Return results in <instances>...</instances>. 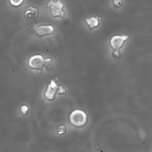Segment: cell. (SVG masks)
Here are the masks:
<instances>
[{
	"label": "cell",
	"instance_id": "cell-13",
	"mask_svg": "<svg viewBox=\"0 0 152 152\" xmlns=\"http://www.w3.org/2000/svg\"><path fill=\"white\" fill-rule=\"evenodd\" d=\"M20 110L23 115H27L28 112V107L26 104L22 105L20 107Z\"/></svg>",
	"mask_w": 152,
	"mask_h": 152
},
{
	"label": "cell",
	"instance_id": "cell-9",
	"mask_svg": "<svg viewBox=\"0 0 152 152\" xmlns=\"http://www.w3.org/2000/svg\"><path fill=\"white\" fill-rule=\"evenodd\" d=\"M53 59L51 58H48L45 59L44 68L47 70H50L53 68Z\"/></svg>",
	"mask_w": 152,
	"mask_h": 152
},
{
	"label": "cell",
	"instance_id": "cell-14",
	"mask_svg": "<svg viewBox=\"0 0 152 152\" xmlns=\"http://www.w3.org/2000/svg\"><path fill=\"white\" fill-rule=\"evenodd\" d=\"M65 93H66V90L62 86H59L58 87V94H65Z\"/></svg>",
	"mask_w": 152,
	"mask_h": 152
},
{
	"label": "cell",
	"instance_id": "cell-2",
	"mask_svg": "<svg viewBox=\"0 0 152 152\" xmlns=\"http://www.w3.org/2000/svg\"><path fill=\"white\" fill-rule=\"evenodd\" d=\"M70 123L74 126L81 127L86 125L87 121V115L84 111L77 109L72 111L69 117Z\"/></svg>",
	"mask_w": 152,
	"mask_h": 152
},
{
	"label": "cell",
	"instance_id": "cell-12",
	"mask_svg": "<svg viewBox=\"0 0 152 152\" xmlns=\"http://www.w3.org/2000/svg\"><path fill=\"white\" fill-rule=\"evenodd\" d=\"M112 4L115 8H119L123 4V0H112Z\"/></svg>",
	"mask_w": 152,
	"mask_h": 152
},
{
	"label": "cell",
	"instance_id": "cell-11",
	"mask_svg": "<svg viewBox=\"0 0 152 152\" xmlns=\"http://www.w3.org/2000/svg\"><path fill=\"white\" fill-rule=\"evenodd\" d=\"M24 0H10V4L13 7H19L20 6L23 2Z\"/></svg>",
	"mask_w": 152,
	"mask_h": 152
},
{
	"label": "cell",
	"instance_id": "cell-6",
	"mask_svg": "<svg viewBox=\"0 0 152 152\" xmlns=\"http://www.w3.org/2000/svg\"><path fill=\"white\" fill-rule=\"evenodd\" d=\"M58 87L59 86L56 84V82L54 80H50V82L49 83L45 93V96L46 99L48 100H53L55 99L56 94L58 93Z\"/></svg>",
	"mask_w": 152,
	"mask_h": 152
},
{
	"label": "cell",
	"instance_id": "cell-8",
	"mask_svg": "<svg viewBox=\"0 0 152 152\" xmlns=\"http://www.w3.org/2000/svg\"><path fill=\"white\" fill-rule=\"evenodd\" d=\"M86 22L90 28V29H93L99 26V19L96 17H90L86 19Z\"/></svg>",
	"mask_w": 152,
	"mask_h": 152
},
{
	"label": "cell",
	"instance_id": "cell-3",
	"mask_svg": "<svg viewBox=\"0 0 152 152\" xmlns=\"http://www.w3.org/2000/svg\"><path fill=\"white\" fill-rule=\"evenodd\" d=\"M55 27L50 24L36 25L33 27L34 34L38 37H42L53 34L55 32Z\"/></svg>",
	"mask_w": 152,
	"mask_h": 152
},
{
	"label": "cell",
	"instance_id": "cell-4",
	"mask_svg": "<svg viewBox=\"0 0 152 152\" xmlns=\"http://www.w3.org/2000/svg\"><path fill=\"white\" fill-rule=\"evenodd\" d=\"M128 38V35H115L110 39V45L113 50L120 51Z\"/></svg>",
	"mask_w": 152,
	"mask_h": 152
},
{
	"label": "cell",
	"instance_id": "cell-15",
	"mask_svg": "<svg viewBox=\"0 0 152 152\" xmlns=\"http://www.w3.org/2000/svg\"><path fill=\"white\" fill-rule=\"evenodd\" d=\"M113 56L116 57V58H119L120 56V51H118V50H113Z\"/></svg>",
	"mask_w": 152,
	"mask_h": 152
},
{
	"label": "cell",
	"instance_id": "cell-1",
	"mask_svg": "<svg viewBox=\"0 0 152 152\" xmlns=\"http://www.w3.org/2000/svg\"><path fill=\"white\" fill-rule=\"evenodd\" d=\"M47 7L49 13L54 18H62L66 15L64 4L61 0H49Z\"/></svg>",
	"mask_w": 152,
	"mask_h": 152
},
{
	"label": "cell",
	"instance_id": "cell-5",
	"mask_svg": "<svg viewBox=\"0 0 152 152\" xmlns=\"http://www.w3.org/2000/svg\"><path fill=\"white\" fill-rule=\"evenodd\" d=\"M45 59L41 55H34L28 59V65L31 68L37 69L44 67Z\"/></svg>",
	"mask_w": 152,
	"mask_h": 152
},
{
	"label": "cell",
	"instance_id": "cell-10",
	"mask_svg": "<svg viewBox=\"0 0 152 152\" xmlns=\"http://www.w3.org/2000/svg\"><path fill=\"white\" fill-rule=\"evenodd\" d=\"M66 131V128L64 125H60L57 128V132L59 135H62L65 134Z\"/></svg>",
	"mask_w": 152,
	"mask_h": 152
},
{
	"label": "cell",
	"instance_id": "cell-7",
	"mask_svg": "<svg viewBox=\"0 0 152 152\" xmlns=\"http://www.w3.org/2000/svg\"><path fill=\"white\" fill-rule=\"evenodd\" d=\"M39 11L38 8L33 6H29L26 9L24 15L27 20H34L39 16Z\"/></svg>",
	"mask_w": 152,
	"mask_h": 152
}]
</instances>
